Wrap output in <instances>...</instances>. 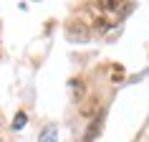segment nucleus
Returning a JSON list of instances; mask_svg holds the SVG:
<instances>
[{
    "instance_id": "f03ea898",
    "label": "nucleus",
    "mask_w": 149,
    "mask_h": 142,
    "mask_svg": "<svg viewBox=\"0 0 149 142\" xmlns=\"http://www.w3.org/2000/svg\"><path fill=\"white\" fill-rule=\"evenodd\" d=\"M101 122H104V117L99 114V117H96L94 122H91V127L86 129V134H84V140H81V142H91V140H94L96 134H99V129H101Z\"/></svg>"
},
{
    "instance_id": "39448f33",
    "label": "nucleus",
    "mask_w": 149,
    "mask_h": 142,
    "mask_svg": "<svg viewBox=\"0 0 149 142\" xmlns=\"http://www.w3.org/2000/svg\"><path fill=\"white\" fill-rule=\"evenodd\" d=\"M121 76H124V69L121 66H114V81H119Z\"/></svg>"
},
{
    "instance_id": "f257e3e1",
    "label": "nucleus",
    "mask_w": 149,
    "mask_h": 142,
    "mask_svg": "<svg viewBox=\"0 0 149 142\" xmlns=\"http://www.w3.org/2000/svg\"><path fill=\"white\" fill-rule=\"evenodd\" d=\"M124 5H126V0H101L99 3V13H101L104 18L106 15H119V10H124Z\"/></svg>"
},
{
    "instance_id": "7ed1b4c3",
    "label": "nucleus",
    "mask_w": 149,
    "mask_h": 142,
    "mask_svg": "<svg viewBox=\"0 0 149 142\" xmlns=\"http://www.w3.org/2000/svg\"><path fill=\"white\" fill-rule=\"evenodd\" d=\"M58 140V132H56V127H46L43 134L38 137V142H56Z\"/></svg>"
},
{
    "instance_id": "20e7f679",
    "label": "nucleus",
    "mask_w": 149,
    "mask_h": 142,
    "mask_svg": "<svg viewBox=\"0 0 149 142\" xmlns=\"http://www.w3.org/2000/svg\"><path fill=\"white\" fill-rule=\"evenodd\" d=\"M25 124H28V117H25V112H18L15 119H13V129L18 132V129H23Z\"/></svg>"
}]
</instances>
